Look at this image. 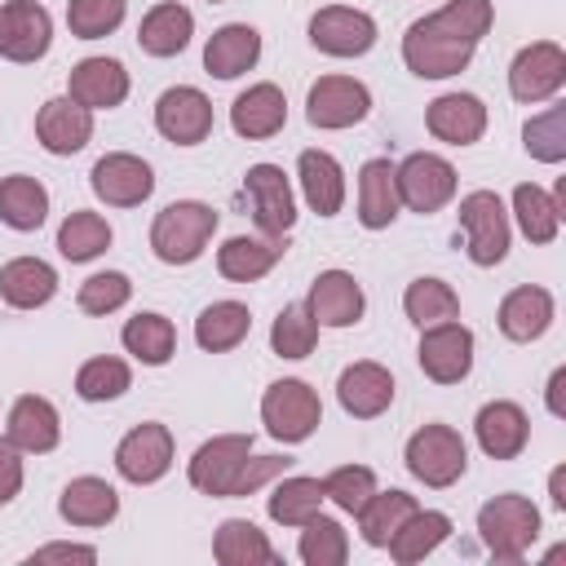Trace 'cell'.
I'll return each instance as SVG.
<instances>
[{"label": "cell", "instance_id": "ab89813d", "mask_svg": "<svg viewBox=\"0 0 566 566\" xmlns=\"http://www.w3.org/2000/svg\"><path fill=\"white\" fill-rule=\"evenodd\" d=\"M513 212H517V226L531 243H553L557 239V226H562V208L553 195H544L535 181H522L513 190Z\"/></svg>", "mask_w": 566, "mask_h": 566}, {"label": "cell", "instance_id": "74e56055", "mask_svg": "<svg viewBox=\"0 0 566 566\" xmlns=\"http://www.w3.org/2000/svg\"><path fill=\"white\" fill-rule=\"evenodd\" d=\"M416 513V495L407 491H371L367 504L358 509V531L371 548H385L394 539V531Z\"/></svg>", "mask_w": 566, "mask_h": 566}, {"label": "cell", "instance_id": "f907efd6", "mask_svg": "<svg viewBox=\"0 0 566 566\" xmlns=\"http://www.w3.org/2000/svg\"><path fill=\"white\" fill-rule=\"evenodd\" d=\"M128 296H133V283H128V274H119V270H102V274H88L84 283H80V310L84 314H111V310H119V305H128Z\"/></svg>", "mask_w": 566, "mask_h": 566}, {"label": "cell", "instance_id": "f5cc1de1", "mask_svg": "<svg viewBox=\"0 0 566 566\" xmlns=\"http://www.w3.org/2000/svg\"><path fill=\"white\" fill-rule=\"evenodd\" d=\"M31 566H49V562H97V548H88V544H49V548H35L31 557H27Z\"/></svg>", "mask_w": 566, "mask_h": 566}, {"label": "cell", "instance_id": "ac0fdd59", "mask_svg": "<svg viewBox=\"0 0 566 566\" xmlns=\"http://www.w3.org/2000/svg\"><path fill=\"white\" fill-rule=\"evenodd\" d=\"M35 137L49 155H75L93 137V111L71 97H49L35 115Z\"/></svg>", "mask_w": 566, "mask_h": 566}, {"label": "cell", "instance_id": "5bb4252c", "mask_svg": "<svg viewBox=\"0 0 566 566\" xmlns=\"http://www.w3.org/2000/svg\"><path fill=\"white\" fill-rule=\"evenodd\" d=\"M566 84V53L553 40L526 44L509 66V93L517 102H548Z\"/></svg>", "mask_w": 566, "mask_h": 566}, {"label": "cell", "instance_id": "d590c367", "mask_svg": "<svg viewBox=\"0 0 566 566\" xmlns=\"http://www.w3.org/2000/svg\"><path fill=\"white\" fill-rule=\"evenodd\" d=\"M44 217H49V190L35 177L13 172V177L0 181V221L9 230H22V234L27 230H40Z\"/></svg>", "mask_w": 566, "mask_h": 566}, {"label": "cell", "instance_id": "db71d44e", "mask_svg": "<svg viewBox=\"0 0 566 566\" xmlns=\"http://www.w3.org/2000/svg\"><path fill=\"white\" fill-rule=\"evenodd\" d=\"M562 389H566V367H557L548 376V411L553 416H566V402H562Z\"/></svg>", "mask_w": 566, "mask_h": 566}, {"label": "cell", "instance_id": "603a6c76", "mask_svg": "<svg viewBox=\"0 0 566 566\" xmlns=\"http://www.w3.org/2000/svg\"><path fill=\"white\" fill-rule=\"evenodd\" d=\"M336 398L354 420H371L394 402V376L380 363H349L336 380Z\"/></svg>", "mask_w": 566, "mask_h": 566}, {"label": "cell", "instance_id": "f6af8a7d", "mask_svg": "<svg viewBox=\"0 0 566 566\" xmlns=\"http://www.w3.org/2000/svg\"><path fill=\"white\" fill-rule=\"evenodd\" d=\"M314 340H318L314 314L305 305H283L279 318H274V327H270V349L279 358H305L314 349Z\"/></svg>", "mask_w": 566, "mask_h": 566}, {"label": "cell", "instance_id": "277c9868", "mask_svg": "<svg viewBox=\"0 0 566 566\" xmlns=\"http://www.w3.org/2000/svg\"><path fill=\"white\" fill-rule=\"evenodd\" d=\"M248 455H252V433H217L190 455V486L212 500H234Z\"/></svg>", "mask_w": 566, "mask_h": 566}, {"label": "cell", "instance_id": "83f0119b", "mask_svg": "<svg viewBox=\"0 0 566 566\" xmlns=\"http://www.w3.org/2000/svg\"><path fill=\"white\" fill-rule=\"evenodd\" d=\"M402 199H398V177L389 159H367L358 168V221L367 230H385L398 217Z\"/></svg>", "mask_w": 566, "mask_h": 566}, {"label": "cell", "instance_id": "8fae6325", "mask_svg": "<svg viewBox=\"0 0 566 566\" xmlns=\"http://www.w3.org/2000/svg\"><path fill=\"white\" fill-rule=\"evenodd\" d=\"M243 195L252 203V221L261 226V234L283 239L296 226V203H292V186L283 177L279 164H252L243 177Z\"/></svg>", "mask_w": 566, "mask_h": 566}, {"label": "cell", "instance_id": "2e32d148", "mask_svg": "<svg viewBox=\"0 0 566 566\" xmlns=\"http://www.w3.org/2000/svg\"><path fill=\"white\" fill-rule=\"evenodd\" d=\"M88 186L102 203L111 208H137L142 199H150L155 190V172L146 159L128 155V150H115V155H102L88 172Z\"/></svg>", "mask_w": 566, "mask_h": 566}, {"label": "cell", "instance_id": "f546056e", "mask_svg": "<svg viewBox=\"0 0 566 566\" xmlns=\"http://www.w3.org/2000/svg\"><path fill=\"white\" fill-rule=\"evenodd\" d=\"M296 177H301V195L318 217H336L345 203V172L327 150H301L296 159Z\"/></svg>", "mask_w": 566, "mask_h": 566}, {"label": "cell", "instance_id": "7402d4cb", "mask_svg": "<svg viewBox=\"0 0 566 566\" xmlns=\"http://www.w3.org/2000/svg\"><path fill=\"white\" fill-rule=\"evenodd\" d=\"M128 97V71L115 57H84L71 66V102L88 111H111Z\"/></svg>", "mask_w": 566, "mask_h": 566}, {"label": "cell", "instance_id": "f1b7e54d", "mask_svg": "<svg viewBox=\"0 0 566 566\" xmlns=\"http://www.w3.org/2000/svg\"><path fill=\"white\" fill-rule=\"evenodd\" d=\"M283 239H252V234H234L217 248V270L230 279V283H256L261 274H270L283 256Z\"/></svg>", "mask_w": 566, "mask_h": 566}, {"label": "cell", "instance_id": "7c38bea8", "mask_svg": "<svg viewBox=\"0 0 566 566\" xmlns=\"http://www.w3.org/2000/svg\"><path fill=\"white\" fill-rule=\"evenodd\" d=\"M115 469H119L124 482H137V486L159 482L172 469V433H168V424L146 420V424L128 429L119 438V447H115Z\"/></svg>", "mask_w": 566, "mask_h": 566}, {"label": "cell", "instance_id": "4fadbf2b", "mask_svg": "<svg viewBox=\"0 0 566 566\" xmlns=\"http://www.w3.org/2000/svg\"><path fill=\"white\" fill-rule=\"evenodd\" d=\"M53 44V18L35 0H4L0 4V57L35 62Z\"/></svg>", "mask_w": 566, "mask_h": 566}, {"label": "cell", "instance_id": "bcb514c9", "mask_svg": "<svg viewBox=\"0 0 566 566\" xmlns=\"http://www.w3.org/2000/svg\"><path fill=\"white\" fill-rule=\"evenodd\" d=\"M133 385V371L124 358H88L80 371H75V394L84 402H111L119 398L124 389Z\"/></svg>", "mask_w": 566, "mask_h": 566}, {"label": "cell", "instance_id": "60d3db41", "mask_svg": "<svg viewBox=\"0 0 566 566\" xmlns=\"http://www.w3.org/2000/svg\"><path fill=\"white\" fill-rule=\"evenodd\" d=\"M106 248H111V226H106V217H97V212L75 208V212L57 226V252H62L66 261H93V256H102Z\"/></svg>", "mask_w": 566, "mask_h": 566}, {"label": "cell", "instance_id": "11a10c76", "mask_svg": "<svg viewBox=\"0 0 566 566\" xmlns=\"http://www.w3.org/2000/svg\"><path fill=\"white\" fill-rule=\"evenodd\" d=\"M553 504H557V509H566V491H562V469L553 473Z\"/></svg>", "mask_w": 566, "mask_h": 566}, {"label": "cell", "instance_id": "7bdbcfd3", "mask_svg": "<svg viewBox=\"0 0 566 566\" xmlns=\"http://www.w3.org/2000/svg\"><path fill=\"white\" fill-rule=\"evenodd\" d=\"M402 310H407V318H411L416 327H429V323L455 318V314H460V296H455V287L442 283V279H416V283H407V292H402Z\"/></svg>", "mask_w": 566, "mask_h": 566}, {"label": "cell", "instance_id": "6da1fadb", "mask_svg": "<svg viewBox=\"0 0 566 566\" xmlns=\"http://www.w3.org/2000/svg\"><path fill=\"white\" fill-rule=\"evenodd\" d=\"M491 0H447L438 13L420 18L402 35V62L420 80H447L460 75L478 49V40L491 31Z\"/></svg>", "mask_w": 566, "mask_h": 566}, {"label": "cell", "instance_id": "7dc6e473", "mask_svg": "<svg viewBox=\"0 0 566 566\" xmlns=\"http://www.w3.org/2000/svg\"><path fill=\"white\" fill-rule=\"evenodd\" d=\"M124 22V0H71L66 4V27L80 40H102Z\"/></svg>", "mask_w": 566, "mask_h": 566}, {"label": "cell", "instance_id": "52a82bcc", "mask_svg": "<svg viewBox=\"0 0 566 566\" xmlns=\"http://www.w3.org/2000/svg\"><path fill=\"white\" fill-rule=\"evenodd\" d=\"M261 420L279 442H305L323 420V402L305 380H274L261 398Z\"/></svg>", "mask_w": 566, "mask_h": 566}, {"label": "cell", "instance_id": "5b68a950", "mask_svg": "<svg viewBox=\"0 0 566 566\" xmlns=\"http://www.w3.org/2000/svg\"><path fill=\"white\" fill-rule=\"evenodd\" d=\"M464 464H469V451H464V438L451 424H424V429H416L407 438V469L424 486L460 482Z\"/></svg>", "mask_w": 566, "mask_h": 566}, {"label": "cell", "instance_id": "4dcf8cb0", "mask_svg": "<svg viewBox=\"0 0 566 566\" xmlns=\"http://www.w3.org/2000/svg\"><path fill=\"white\" fill-rule=\"evenodd\" d=\"M190 35H195V18H190V9L177 4V0L155 4V9L142 18V27H137V44H142L150 57H177V53L190 44Z\"/></svg>", "mask_w": 566, "mask_h": 566}, {"label": "cell", "instance_id": "e0dca14e", "mask_svg": "<svg viewBox=\"0 0 566 566\" xmlns=\"http://www.w3.org/2000/svg\"><path fill=\"white\" fill-rule=\"evenodd\" d=\"M155 128L168 142H177V146H199L212 133V102L199 88L177 84V88L159 93V102H155Z\"/></svg>", "mask_w": 566, "mask_h": 566}, {"label": "cell", "instance_id": "8992f818", "mask_svg": "<svg viewBox=\"0 0 566 566\" xmlns=\"http://www.w3.org/2000/svg\"><path fill=\"white\" fill-rule=\"evenodd\" d=\"M460 226L464 248L473 265H500L509 252V212L495 190H473L460 199Z\"/></svg>", "mask_w": 566, "mask_h": 566}, {"label": "cell", "instance_id": "d6986e66", "mask_svg": "<svg viewBox=\"0 0 566 566\" xmlns=\"http://www.w3.org/2000/svg\"><path fill=\"white\" fill-rule=\"evenodd\" d=\"M305 310L314 314L318 327H349V323L363 318V287H358V279L345 274V270H323V274L310 283Z\"/></svg>", "mask_w": 566, "mask_h": 566}, {"label": "cell", "instance_id": "4316f807", "mask_svg": "<svg viewBox=\"0 0 566 566\" xmlns=\"http://www.w3.org/2000/svg\"><path fill=\"white\" fill-rule=\"evenodd\" d=\"M53 292H57V274H53L49 261L13 256V261L0 265V296L13 310H40V305L53 301Z\"/></svg>", "mask_w": 566, "mask_h": 566}, {"label": "cell", "instance_id": "ffe728a7", "mask_svg": "<svg viewBox=\"0 0 566 566\" xmlns=\"http://www.w3.org/2000/svg\"><path fill=\"white\" fill-rule=\"evenodd\" d=\"M424 124L447 146H473L486 133V106L473 93H442L438 102H429Z\"/></svg>", "mask_w": 566, "mask_h": 566}, {"label": "cell", "instance_id": "7a4b0ae2", "mask_svg": "<svg viewBox=\"0 0 566 566\" xmlns=\"http://www.w3.org/2000/svg\"><path fill=\"white\" fill-rule=\"evenodd\" d=\"M212 230H217V212H212L208 203H199V199H177V203H168V208L155 217V226H150V248H155V256H159L164 265H190V261L203 256Z\"/></svg>", "mask_w": 566, "mask_h": 566}, {"label": "cell", "instance_id": "3957f363", "mask_svg": "<svg viewBox=\"0 0 566 566\" xmlns=\"http://www.w3.org/2000/svg\"><path fill=\"white\" fill-rule=\"evenodd\" d=\"M478 531L491 557L500 562H522L526 548L539 539V509L526 495H495L478 509Z\"/></svg>", "mask_w": 566, "mask_h": 566}, {"label": "cell", "instance_id": "ba28073f", "mask_svg": "<svg viewBox=\"0 0 566 566\" xmlns=\"http://www.w3.org/2000/svg\"><path fill=\"white\" fill-rule=\"evenodd\" d=\"M394 177H398V199H402L411 212H420V217L438 212V208L451 203V195H455V168H451L442 155H433V150L407 155V159L394 168Z\"/></svg>", "mask_w": 566, "mask_h": 566}, {"label": "cell", "instance_id": "9a60e30c", "mask_svg": "<svg viewBox=\"0 0 566 566\" xmlns=\"http://www.w3.org/2000/svg\"><path fill=\"white\" fill-rule=\"evenodd\" d=\"M371 111V93L367 84L349 80V75H323L310 84L305 97V119L314 128H349Z\"/></svg>", "mask_w": 566, "mask_h": 566}, {"label": "cell", "instance_id": "1f68e13d", "mask_svg": "<svg viewBox=\"0 0 566 566\" xmlns=\"http://www.w3.org/2000/svg\"><path fill=\"white\" fill-rule=\"evenodd\" d=\"M553 323V296L544 287H513L500 301V332L509 340H539Z\"/></svg>", "mask_w": 566, "mask_h": 566}, {"label": "cell", "instance_id": "484cf974", "mask_svg": "<svg viewBox=\"0 0 566 566\" xmlns=\"http://www.w3.org/2000/svg\"><path fill=\"white\" fill-rule=\"evenodd\" d=\"M18 451H31V455H44L57 447L62 438V424H57V407L40 394H22L13 407H9V433H4Z\"/></svg>", "mask_w": 566, "mask_h": 566}, {"label": "cell", "instance_id": "f35d334b", "mask_svg": "<svg viewBox=\"0 0 566 566\" xmlns=\"http://www.w3.org/2000/svg\"><path fill=\"white\" fill-rule=\"evenodd\" d=\"M119 336H124V349L146 367H164L172 358V349H177V332H172V323L164 314H137V318L124 323Z\"/></svg>", "mask_w": 566, "mask_h": 566}, {"label": "cell", "instance_id": "30bf717a", "mask_svg": "<svg viewBox=\"0 0 566 566\" xmlns=\"http://www.w3.org/2000/svg\"><path fill=\"white\" fill-rule=\"evenodd\" d=\"M310 44L327 57H363L376 44V22L363 9L327 4L310 18Z\"/></svg>", "mask_w": 566, "mask_h": 566}, {"label": "cell", "instance_id": "681fc988", "mask_svg": "<svg viewBox=\"0 0 566 566\" xmlns=\"http://www.w3.org/2000/svg\"><path fill=\"white\" fill-rule=\"evenodd\" d=\"M522 137H526V150L535 159H544V164L566 159V106H548L544 115H535L522 128Z\"/></svg>", "mask_w": 566, "mask_h": 566}, {"label": "cell", "instance_id": "ee69618b", "mask_svg": "<svg viewBox=\"0 0 566 566\" xmlns=\"http://www.w3.org/2000/svg\"><path fill=\"white\" fill-rule=\"evenodd\" d=\"M349 557V535L336 517H323L314 513L301 531V562L305 566H345Z\"/></svg>", "mask_w": 566, "mask_h": 566}, {"label": "cell", "instance_id": "cb8c5ba5", "mask_svg": "<svg viewBox=\"0 0 566 566\" xmlns=\"http://www.w3.org/2000/svg\"><path fill=\"white\" fill-rule=\"evenodd\" d=\"M256 57H261V35H256V27H248V22H226V27H217V31L208 35V44H203V66H208V75H217V80H234V75L252 71Z\"/></svg>", "mask_w": 566, "mask_h": 566}, {"label": "cell", "instance_id": "b9f144b4", "mask_svg": "<svg viewBox=\"0 0 566 566\" xmlns=\"http://www.w3.org/2000/svg\"><path fill=\"white\" fill-rule=\"evenodd\" d=\"M323 482L318 478H283L270 495V517L279 526H305L323 509Z\"/></svg>", "mask_w": 566, "mask_h": 566}, {"label": "cell", "instance_id": "9f6ffc18", "mask_svg": "<svg viewBox=\"0 0 566 566\" xmlns=\"http://www.w3.org/2000/svg\"><path fill=\"white\" fill-rule=\"evenodd\" d=\"M208 4H221V0H208Z\"/></svg>", "mask_w": 566, "mask_h": 566}, {"label": "cell", "instance_id": "816d5d0a", "mask_svg": "<svg viewBox=\"0 0 566 566\" xmlns=\"http://www.w3.org/2000/svg\"><path fill=\"white\" fill-rule=\"evenodd\" d=\"M22 491V460L9 438H0V504H9Z\"/></svg>", "mask_w": 566, "mask_h": 566}, {"label": "cell", "instance_id": "e575fe53", "mask_svg": "<svg viewBox=\"0 0 566 566\" xmlns=\"http://www.w3.org/2000/svg\"><path fill=\"white\" fill-rule=\"evenodd\" d=\"M447 535H451V517H447V513H438V509H416V513L394 531V539H389L385 548H389V557H394L398 566H411V562H420L424 553H433Z\"/></svg>", "mask_w": 566, "mask_h": 566}, {"label": "cell", "instance_id": "c3c4849f", "mask_svg": "<svg viewBox=\"0 0 566 566\" xmlns=\"http://www.w3.org/2000/svg\"><path fill=\"white\" fill-rule=\"evenodd\" d=\"M371 491H376V473H371L367 464H340V469H332V473L323 478V495H327L336 509H345V513H358Z\"/></svg>", "mask_w": 566, "mask_h": 566}, {"label": "cell", "instance_id": "44dd1931", "mask_svg": "<svg viewBox=\"0 0 566 566\" xmlns=\"http://www.w3.org/2000/svg\"><path fill=\"white\" fill-rule=\"evenodd\" d=\"M473 433H478V447L491 455V460H517L526 438H531V420L517 402H486L473 420Z\"/></svg>", "mask_w": 566, "mask_h": 566}, {"label": "cell", "instance_id": "d4e9b609", "mask_svg": "<svg viewBox=\"0 0 566 566\" xmlns=\"http://www.w3.org/2000/svg\"><path fill=\"white\" fill-rule=\"evenodd\" d=\"M230 124L248 142L274 137L287 124V97H283V88L279 84H252V88H243L234 97V106H230Z\"/></svg>", "mask_w": 566, "mask_h": 566}, {"label": "cell", "instance_id": "9c48e42d", "mask_svg": "<svg viewBox=\"0 0 566 566\" xmlns=\"http://www.w3.org/2000/svg\"><path fill=\"white\" fill-rule=\"evenodd\" d=\"M420 332L424 336H420L416 358H420L424 376L438 380V385H460L469 376V367H473V332L464 323H455V318L429 323Z\"/></svg>", "mask_w": 566, "mask_h": 566}, {"label": "cell", "instance_id": "d6a6232c", "mask_svg": "<svg viewBox=\"0 0 566 566\" xmlns=\"http://www.w3.org/2000/svg\"><path fill=\"white\" fill-rule=\"evenodd\" d=\"M57 513L71 526H106L119 513V495L102 478H75V482H66V491L57 500Z\"/></svg>", "mask_w": 566, "mask_h": 566}, {"label": "cell", "instance_id": "8d00e7d4", "mask_svg": "<svg viewBox=\"0 0 566 566\" xmlns=\"http://www.w3.org/2000/svg\"><path fill=\"white\" fill-rule=\"evenodd\" d=\"M248 332H252V314H248V305H239V301H212V305L195 318V340H199V349H208V354L234 349Z\"/></svg>", "mask_w": 566, "mask_h": 566}, {"label": "cell", "instance_id": "836d02e7", "mask_svg": "<svg viewBox=\"0 0 566 566\" xmlns=\"http://www.w3.org/2000/svg\"><path fill=\"white\" fill-rule=\"evenodd\" d=\"M212 557L221 566H274L279 553L274 544L265 539V531H256L248 517H230L217 526V539H212Z\"/></svg>", "mask_w": 566, "mask_h": 566}]
</instances>
